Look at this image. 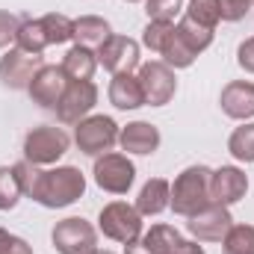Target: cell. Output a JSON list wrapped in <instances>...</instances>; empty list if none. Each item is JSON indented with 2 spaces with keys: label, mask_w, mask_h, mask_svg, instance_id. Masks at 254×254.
<instances>
[{
  "label": "cell",
  "mask_w": 254,
  "mask_h": 254,
  "mask_svg": "<svg viewBox=\"0 0 254 254\" xmlns=\"http://www.w3.org/2000/svg\"><path fill=\"white\" fill-rule=\"evenodd\" d=\"M237 63H240L243 71L254 74V36H252V39H246V42L237 48Z\"/></svg>",
  "instance_id": "35"
},
{
  "label": "cell",
  "mask_w": 254,
  "mask_h": 254,
  "mask_svg": "<svg viewBox=\"0 0 254 254\" xmlns=\"http://www.w3.org/2000/svg\"><path fill=\"white\" fill-rule=\"evenodd\" d=\"M222 254H254L252 225H231V231L222 240Z\"/></svg>",
  "instance_id": "24"
},
{
  "label": "cell",
  "mask_w": 254,
  "mask_h": 254,
  "mask_svg": "<svg viewBox=\"0 0 254 254\" xmlns=\"http://www.w3.org/2000/svg\"><path fill=\"white\" fill-rule=\"evenodd\" d=\"M110 104L116 110H139L145 104L139 77H133V74H116L113 83H110Z\"/></svg>",
  "instance_id": "18"
},
{
  "label": "cell",
  "mask_w": 254,
  "mask_h": 254,
  "mask_svg": "<svg viewBox=\"0 0 254 254\" xmlns=\"http://www.w3.org/2000/svg\"><path fill=\"white\" fill-rule=\"evenodd\" d=\"M51 240H54V249L60 254H92L98 249L95 228L86 219H80V216H71V219L57 222Z\"/></svg>",
  "instance_id": "6"
},
{
  "label": "cell",
  "mask_w": 254,
  "mask_h": 254,
  "mask_svg": "<svg viewBox=\"0 0 254 254\" xmlns=\"http://www.w3.org/2000/svg\"><path fill=\"white\" fill-rule=\"evenodd\" d=\"M83 192H86V178H83V172L74 169V166H60V169L42 172L39 187L33 192V201H39L42 207L60 210V207L74 204L77 198H83Z\"/></svg>",
  "instance_id": "1"
},
{
  "label": "cell",
  "mask_w": 254,
  "mask_h": 254,
  "mask_svg": "<svg viewBox=\"0 0 254 254\" xmlns=\"http://www.w3.org/2000/svg\"><path fill=\"white\" fill-rule=\"evenodd\" d=\"M231 225H234L231 210L225 204H216V201H210L207 207H201L198 213H192L190 222H187L190 234L195 240H201V243H222L225 234L231 231Z\"/></svg>",
  "instance_id": "9"
},
{
  "label": "cell",
  "mask_w": 254,
  "mask_h": 254,
  "mask_svg": "<svg viewBox=\"0 0 254 254\" xmlns=\"http://www.w3.org/2000/svg\"><path fill=\"white\" fill-rule=\"evenodd\" d=\"M119 142L127 154H139V157H148L160 148V130L148 122H133V125L122 127L119 133Z\"/></svg>",
  "instance_id": "17"
},
{
  "label": "cell",
  "mask_w": 254,
  "mask_h": 254,
  "mask_svg": "<svg viewBox=\"0 0 254 254\" xmlns=\"http://www.w3.org/2000/svg\"><path fill=\"white\" fill-rule=\"evenodd\" d=\"M110 36H113L110 24H107L104 18H98V15H83V18L74 21V42H77L80 48L98 51Z\"/></svg>",
  "instance_id": "20"
},
{
  "label": "cell",
  "mask_w": 254,
  "mask_h": 254,
  "mask_svg": "<svg viewBox=\"0 0 254 254\" xmlns=\"http://www.w3.org/2000/svg\"><path fill=\"white\" fill-rule=\"evenodd\" d=\"M98 104V86L92 80H68L63 101L57 104V119L63 125H80Z\"/></svg>",
  "instance_id": "8"
},
{
  "label": "cell",
  "mask_w": 254,
  "mask_h": 254,
  "mask_svg": "<svg viewBox=\"0 0 254 254\" xmlns=\"http://www.w3.org/2000/svg\"><path fill=\"white\" fill-rule=\"evenodd\" d=\"M98 225L104 231V237L116 240V243H139L142 240V213L136 207H130L125 201H113L101 210Z\"/></svg>",
  "instance_id": "3"
},
{
  "label": "cell",
  "mask_w": 254,
  "mask_h": 254,
  "mask_svg": "<svg viewBox=\"0 0 254 254\" xmlns=\"http://www.w3.org/2000/svg\"><path fill=\"white\" fill-rule=\"evenodd\" d=\"M210 178L213 172L207 166H190L184 169L175 184H172V201L169 207L178 213V216H187L190 219L192 213H198L201 207L210 204Z\"/></svg>",
  "instance_id": "2"
},
{
  "label": "cell",
  "mask_w": 254,
  "mask_h": 254,
  "mask_svg": "<svg viewBox=\"0 0 254 254\" xmlns=\"http://www.w3.org/2000/svg\"><path fill=\"white\" fill-rule=\"evenodd\" d=\"M95 184L104 192H113V195H125L133 187V178H136V166L127 160L125 154H101L95 160Z\"/></svg>",
  "instance_id": "7"
},
{
  "label": "cell",
  "mask_w": 254,
  "mask_h": 254,
  "mask_svg": "<svg viewBox=\"0 0 254 254\" xmlns=\"http://www.w3.org/2000/svg\"><path fill=\"white\" fill-rule=\"evenodd\" d=\"M42 65H45L42 63V54H27L21 48H9L0 57V80L9 89H27Z\"/></svg>",
  "instance_id": "12"
},
{
  "label": "cell",
  "mask_w": 254,
  "mask_h": 254,
  "mask_svg": "<svg viewBox=\"0 0 254 254\" xmlns=\"http://www.w3.org/2000/svg\"><path fill=\"white\" fill-rule=\"evenodd\" d=\"M65 89H68V74L63 71V65H42L36 71L33 83L27 86L33 104H39L42 110H57Z\"/></svg>",
  "instance_id": "11"
},
{
  "label": "cell",
  "mask_w": 254,
  "mask_h": 254,
  "mask_svg": "<svg viewBox=\"0 0 254 254\" xmlns=\"http://www.w3.org/2000/svg\"><path fill=\"white\" fill-rule=\"evenodd\" d=\"M160 57L166 60L169 68H190V65L195 63V57H198V54H195L190 45L181 39V33H178V27H175V30H172V36L166 39V45H163Z\"/></svg>",
  "instance_id": "22"
},
{
  "label": "cell",
  "mask_w": 254,
  "mask_h": 254,
  "mask_svg": "<svg viewBox=\"0 0 254 254\" xmlns=\"http://www.w3.org/2000/svg\"><path fill=\"white\" fill-rule=\"evenodd\" d=\"M18 48L27 51V54H42L48 48V36H45V27H42V18H30V21H21V30L15 36Z\"/></svg>",
  "instance_id": "23"
},
{
  "label": "cell",
  "mask_w": 254,
  "mask_h": 254,
  "mask_svg": "<svg viewBox=\"0 0 254 254\" xmlns=\"http://www.w3.org/2000/svg\"><path fill=\"white\" fill-rule=\"evenodd\" d=\"M228 151L240 163H254V125L237 127L231 133V139H228Z\"/></svg>",
  "instance_id": "27"
},
{
  "label": "cell",
  "mask_w": 254,
  "mask_h": 254,
  "mask_svg": "<svg viewBox=\"0 0 254 254\" xmlns=\"http://www.w3.org/2000/svg\"><path fill=\"white\" fill-rule=\"evenodd\" d=\"M6 254H33V249H30L21 237H12V246H9V252Z\"/></svg>",
  "instance_id": "36"
},
{
  "label": "cell",
  "mask_w": 254,
  "mask_h": 254,
  "mask_svg": "<svg viewBox=\"0 0 254 254\" xmlns=\"http://www.w3.org/2000/svg\"><path fill=\"white\" fill-rule=\"evenodd\" d=\"M178 33H181V39L190 45L195 54L207 51L210 42H213V30H210V27H201L198 21H192V18H187V15H184V21L178 24Z\"/></svg>",
  "instance_id": "26"
},
{
  "label": "cell",
  "mask_w": 254,
  "mask_h": 254,
  "mask_svg": "<svg viewBox=\"0 0 254 254\" xmlns=\"http://www.w3.org/2000/svg\"><path fill=\"white\" fill-rule=\"evenodd\" d=\"M18 30H21V21H18L12 12L0 9V51H3V48H9V45L15 42Z\"/></svg>",
  "instance_id": "34"
},
{
  "label": "cell",
  "mask_w": 254,
  "mask_h": 254,
  "mask_svg": "<svg viewBox=\"0 0 254 254\" xmlns=\"http://www.w3.org/2000/svg\"><path fill=\"white\" fill-rule=\"evenodd\" d=\"M127 3H139V0H127Z\"/></svg>",
  "instance_id": "40"
},
{
  "label": "cell",
  "mask_w": 254,
  "mask_h": 254,
  "mask_svg": "<svg viewBox=\"0 0 254 254\" xmlns=\"http://www.w3.org/2000/svg\"><path fill=\"white\" fill-rule=\"evenodd\" d=\"M15 175H18V181H21L24 195L33 198V192H36V187H39V178H42V169L33 166L30 160H21V163H15Z\"/></svg>",
  "instance_id": "32"
},
{
  "label": "cell",
  "mask_w": 254,
  "mask_h": 254,
  "mask_svg": "<svg viewBox=\"0 0 254 254\" xmlns=\"http://www.w3.org/2000/svg\"><path fill=\"white\" fill-rule=\"evenodd\" d=\"M21 181L15 175V166H0V210H12L21 201Z\"/></svg>",
  "instance_id": "28"
},
{
  "label": "cell",
  "mask_w": 254,
  "mask_h": 254,
  "mask_svg": "<svg viewBox=\"0 0 254 254\" xmlns=\"http://www.w3.org/2000/svg\"><path fill=\"white\" fill-rule=\"evenodd\" d=\"M65 151H68V136L63 127H33L24 139V160H30L33 166H51Z\"/></svg>",
  "instance_id": "4"
},
{
  "label": "cell",
  "mask_w": 254,
  "mask_h": 254,
  "mask_svg": "<svg viewBox=\"0 0 254 254\" xmlns=\"http://www.w3.org/2000/svg\"><path fill=\"white\" fill-rule=\"evenodd\" d=\"M249 3H254V0H249Z\"/></svg>",
  "instance_id": "41"
},
{
  "label": "cell",
  "mask_w": 254,
  "mask_h": 254,
  "mask_svg": "<svg viewBox=\"0 0 254 254\" xmlns=\"http://www.w3.org/2000/svg\"><path fill=\"white\" fill-rule=\"evenodd\" d=\"M222 113L228 119H237V122H246L254 119V83L249 80H234L222 89Z\"/></svg>",
  "instance_id": "16"
},
{
  "label": "cell",
  "mask_w": 254,
  "mask_h": 254,
  "mask_svg": "<svg viewBox=\"0 0 254 254\" xmlns=\"http://www.w3.org/2000/svg\"><path fill=\"white\" fill-rule=\"evenodd\" d=\"M216 6H219L222 21H243L249 15V9H252L249 0H216Z\"/></svg>",
  "instance_id": "33"
},
{
  "label": "cell",
  "mask_w": 254,
  "mask_h": 254,
  "mask_svg": "<svg viewBox=\"0 0 254 254\" xmlns=\"http://www.w3.org/2000/svg\"><path fill=\"white\" fill-rule=\"evenodd\" d=\"M92 254H113V252H101V249H95V252H92Z\"/></svg>",
  "instance_id": "39"
},
{
  "label": "cell",
  "mask_w": 254,
  "mask_h": 254,
  "mask_svg": "<svg viewBox=\"0 0 254 254\" xmlns=\"http://www.w3.org/2000/svg\"><path fill=\"white\" fill-rule=\"evenodd\" d=\"M12 237H15V234H9V231H3V228H0V254L9 252V246H12Z\"/></svg>",
  "instance_id": "37"
},
{
  "label": "cell",
  "mask_w": 254,
  "mask_h": 254,
  "mask_svg": "<svg viewBox=\"0 0 254 254\" xmlns=\"http://www.w3.org/2000/svg\"><path fill=\"white\" fill-rule=\"evenodd\" d=\"M125 254H148V252H145V246H142V243H130Z\"/></svg>",
  "instance_id": "38"
},
{
  "label": "cell",
  "mask_w": 254,
  "mask_h": 254,
  "mask_svg": "<svg viewBox=\"0 0 254 254\" xmlns=\"http://www.w3.org/2000/svg\"><path fill=\"white\" fill-rule=\"evenodd\" d=\"M95 68H98V57L89 48L74 45L63 57V71L68 74V80H92Z\"/></svg>",
  "instance_id": "21"
},
{
  "label": "cell",
  "mask_w": 254,
  "mask_h": 254,
  "mask_svg": "<svg viewBox=\"0 0 254 254\" xmlns=\"http://www.w3.org/2000/svg\"><path fill=\"white\" fill-rule=\"evenodd\" d=\"M98 63L113 74H130L139 65V45L127 36H110L101 48H98Z\"/></svg>",
  "instance_id": "13"
},
{
  "label": "cell",
  "mask_w": 254,
  "mask_h": 254,
  "mask_svg": "<svg viewBox=\"0 0 254 254\" xmlns=\"http://www.w3.org/2000/svg\"><path fill=\"white\" fill-rule=\"evenodd\" d=\"M169 201H172V184L163 178H154L142 187L139 198H136V210L142 216H160L169 207Z\"/></svg>",
  "instance_id": "19"
},
{
  "label": "cell",
  "mask_w": 254,
  "mask_h": 254,
  "mask_svg": "<svg viewBox=\"0 0 254 254\" xmlns=\"http://www.w3.org/2000/svg\"><path fill=\"white\" fill-rule=\"evenodd\" d=\"M172 30H175V24H169V21H148V27L142 30V45L148 51L160 54L163 45H166V39L172 36Z\"/></svg>",
  "instance_id": "30"
},
{
  "label": "cell",
  "mask_w": 254,
  "mask_h": 254,
  "mask_svg": "<svg viewBox=\"0 0 254 254\" xmlns=\"http://www.w3.org/2000/svg\"><path fill=\"white\" fill-rule=\"evenodd\" d=\"M187 18L198 21L201 27H210V30H216V24L222 21V18H219V6H216V0H190V6H187Z\"/></svg>",
  "instance_id": "29"
},
{
  "label": "cell",
  "mask_w": 254,
  "mask_h": 254,
  "mask_svg": "<svg viewBox=\"0 0 254 254\" xmlns=\"http://www.w3.org/2000/svg\"><path fill=\"white\" fill-rule=\"evenodd\" d=\"M246 190H249V178L237 166H222L210 178V201H216V204L231 207L246 198Z\"/></svg>",
  "instance_id": "14"
},
{
  "label": "cell",
  "mask_w": 254,
  "mask_h": 254,
  "mask_svg": "<svg viewBox=\"0 0 254 254\" xmlns=\"http://www.w3.org/2000/svg\"><path fill=\"white\" fill-rule=\"evenodd\" d=\"M139 86L145 95V104L163 107L175 98L178 92V77L166 63H145L139 68Z\"/></svg>",
  "instance_id": "10"
},
{
  "label": "cell",
  "mask_w": 254,
  "mask_h": 254,
  "mask_svg": "<svg viewBox=\"0 0 254 254\" xmlns=\"http://www.w3.org/2000/svg\"><path fill=\"white\" fill-rule=\"evenodd\" d=\"M42 27H45L48 45H65L68 39H74V21L65 18L63 12H48L42 18Z\"/></svg>",
  "instance_id": "25"
},
{
  "label": "cell",
  "mask_w": 254,
  "mask_h": 254,
  "mask_svg": "<svg viewBox=\"0 0 254 254\" xmlns=\"http://www.w3.org/2000/svg\"><path fill=\"white\" fill-rule=\"evenodd\" d=\"M148 254H204L198 243L184 240L172 225H154L148 234H142L139 240Z\"/></svg>",
  "instance_id": "15"
},
{
  "label": "cell",
  "mask_w": 254,
  "mask_h": 254,
  "mask_svg": "<svg viewBox=\"0 0 254 254\" xmlns=\"http://www.w3.org/2000/svg\"><path fill=\"white\" fill-rule=\"evenodd\" d=\"M148 21H175L184 12V0H145Z\"/></svg>",
  "instance_id": "31"
},
{
  "label": "cell",
  "mask_w": 254,
  "mask_h": 254,
  "mask_svg": "<svg viewBox=\"0 0 254 254\" xmlns=\"http://www.w3.org/2000/svg\"><path fill=\"white\" fill-rule=\"evenodd\" d=\"M119 125L110 119V116H86L77 130H74V142L83 154L89 157H101L107 154L116 142H119Z\"/></svg>",
  "instance_id": "5"
}]
</instances>
